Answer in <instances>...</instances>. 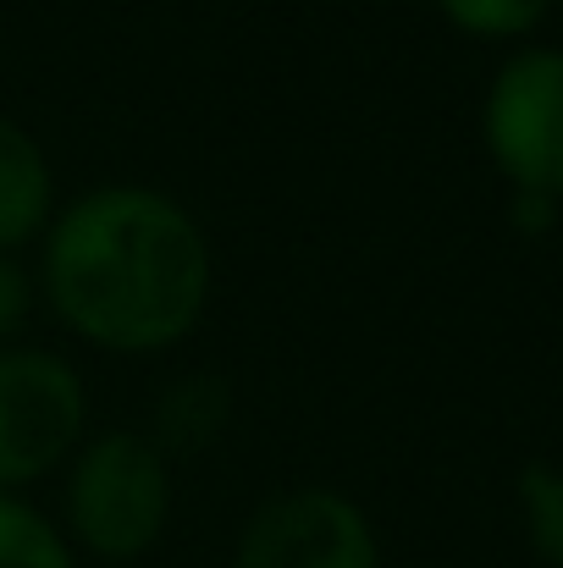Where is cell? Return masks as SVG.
<instances>
[{
	"instance_id": "7c38bea8",
	"label": "cell",
	"mask_w": 563,
	"mask_h": 568,
	"mask_svg": "<svg viewBox=\"0 0 563 568\" xmlns=\"http://www.w3.org/2000/svg\"><path fill=\"white\" fill-rule=\"evenodd\" d=\"M559 199H547V193H509V221L525 232V237H542V232H553L559 226Z\"/></svg>"
},
{
	"instance_id": "3957f363",
	"label": "cell",
	"mask_w": 563,
	"mask_h": 568,
	"mask_svg": "<svg viewBox=\"0 0 563 568\" xmlns=\"http://www.w3.org/2000/svg\"><path fill=\"white\" fill-rule=\"evenodd\" d=\"M89 436V381L39 343L0 348V491H22L61 475Z\"/></svg>"
},
{
	"instance_id": "5b68a950",
	"label": "cell",
	"mask_w": 563,
	"mask_h": 568,
	"mask_svg": "<svg viewBox=\"0 0 563 568\" xmlns=\"http://www.w3.org/2000/svg\"><path fill=\"white\" fill-rule=\"evenodd\" d=\"M232 568H381V541L349 491L288 486L243 519Z\"/></svg>"
},
{
	"instance_id": "52a82bcc",
	"label": "cell",
	"mask_w": 563,
	"mask_h": 568,
	"mask_svg": "<svg viewBox=\"0 0 563 568\" xmlns=\"http://www.w3.org/2000/svg\"><path fill=\"white\" fill-rule=\"evenodd\" d=\"M232 425V386L210 371H183L155 392V414L144 425V436L178 464L204 447H215Z\"/></svg>"
},
{
	"instance_id": "4fadbf2b",
	"label": "cell",
	"mask_w": 563,
	"mask_h": 568,
	"mask_svg": "<svg viewBox=\"0 0 563 568\" xmlns=\"http://www.w3.org/2000/svg\"><path fill=\"white\" fill-rule=\"evenodd\" d=\"M559 17H563V0H559Z\"/></svg>"
},
{
	"instance_id": "6da1fadb",
	"label": "cell",
	"mask_w": 563,
	"mask_h": 568,
	"mask_svg": "<svg viewBox=\"0 0 563 568\" xmlns=\"http://www.w3.org/2000/svg\"><path fill=\"white\" fill-rule=\"evenodd\" d=\"M44 315L111 359H161L204 326L215 248L199 215L155 183H94L56 204L33 243Z\"/></svg>"
},
{
	"instance_id": "277c9868",
	"label": "cell",
	"mask_w": 563,
	"mask_h": 568,
	"mask_svg": "<svg viewBox=\"0 0 563 568\" xmlns=\"http://www.w3.org/2000/svg\"><path fill=\"white\" fill-rule=\"evenodd\" d=\"M481 150L509 193L563 204V44H520L481 94Z\"/></svg>"
},
{
	"instance_id": "8fae6325",
	"label": "cell",
	"mask_w": 563,
	"mask_h": 568,
	"mask_svg": "<svg viewBox=\"0 0 563 568\" xmlns=\"http://www.w3.org/2000/svg\"><path fill=\"white\" fill-rule=\"evenodd\" d=\"M39 310V287H33V265L22 254H0V348L22 343V326Z\"/></svg>"
},
{
	"instance_id": "9c48e42d",
	"label": "cell",
	"mask_w": 563,
	"mask_h": 568,
	"mask_svg": "<svg viewBox=\"0 0 563 568\" xmlns=\"http://www.w3.org/2000/svg\"><path fill=\"white\" fill-rule=\"evenodd\" d=\"M431 6L442 11L448 28L481 44H525L559 11V0H431Z\"/></svg>"
},
{
	"instance_id": "7a4b0ae2",
	"label": "cell",
	"mask_w": 563,
	"mask_h": 568,
	"mask_svg": "<svg viewBox=\"0 0 563 568\" xmlns=\"http://www.w3.org/2000/svg\"><path fill=\"white\" fill-rule=\"evenodd\" d=\"M172 458L128 425L89 430L61 464V536L94 564H139L172 530Z\"/></svg>"
},
{
	"instance_id": "30bf717a",
	"label": "cell",
	"mask_w": 563,
	"mask_h": 568,
	"mask_svg": "<svg viewBox=\"0 0 563 568\" xmlns=\"http://www.w3.org/2000/svg\"><path fill=\"white\" fill-rule=\"evenodd\" d=\"M520 497V519H525V541L547 568H563V464H525L514 480Z\"/></svg>"
},
{
	"instance_id": "8992f818",
	"label": "cell",
	"mask_w": 563,
	"mask_h": 568,
	"mask_svg": "<svg viewBox=\"0 0 563 568\" xmlns=\"http://www.w3.org/2000/svg\"><path fill=\"white\" fill-rule=\"evenodd\" d=\"M56 204H61V193H56L50 150L39 144V133L28 122L0 111V254L33 248L44 237Z\"/></svg>"
},
{
	"instance_id": "ba28073f",
	"label": "cell",
	"mask_w": 563,
	"mask_h": 568,
	"mask_svg": "<svg viewBox=\"0 0 563 568\" xmlns=\"http://www.w3.org/2000/svg\"><path fill=\"white\" fill-rule=\"evenodd\" d=\"M0 568H78L61 525L22 491H0Z\"/></svg>"
}]
</instances>
